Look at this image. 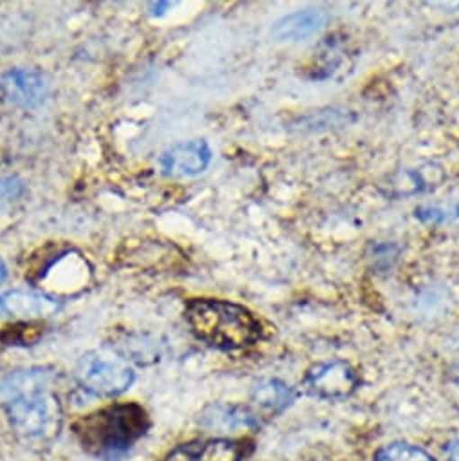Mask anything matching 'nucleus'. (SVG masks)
<instances>
[{"mask_svg":"<svg viewBox=\"0 0 459 461\" xmlns=\"http://www.w3.org/2000/svg\"><path fill=\"white\" fill-rule=\"evenodd\" d=\"M199 423L213 432H232L238 429H250L259 423L256 412L239 405L213 403L208 405L199 418Z\"/></svg>","mask_w":459,"mask_h":461,"instance_id":"9b49d317","label":"nucleus"},{"mask_svg":"<svg viewBox=\"0 0 459 461\" xmlns=\"http://www.w3.org/2000/svg\"><path fill=\"white\" fill-rule=\"evenodd\" d=\"M212 161V149L204 140L179 141L159 158V170L168 177H194L202 174Z\"/></svg>","mask_w":459,"mask_h":461,"instance_id":"423d86ee","label":"nucleus"},{"mask_svg":"<svg viewBox=\"0 0 459 461\" xmlns=\"http://www.w3.org/2000/svg\"><path fill=\"white\" fill-rule=\"evenodd\" d=\"M76 380L82 389L94 396H118L132 385L134 371L122 355L96 349L80 358Z\"/></svg>","mask_w":459,"mask_h":461,"instance_id":"20e7f679","label":"nucleus"},{"mask_svg":"<svg viewBox=\"0 0 459 461\" xmlns=\"http://www.w3.org/2000/svg\"><path fill=\"white\" fill-rule=\"evenodd\" d=\"M4 279H6V267H4L3 259H0V285L4 283Z\"/></svg>","mask_w":459,"mask_h":461,"instance_id":"dca6fc26","label":"nucleus"},{"mask_svg":"<svg viewBox=\"0 0 459 461\" xmlns=\"http://www.w3.org/2000/svg\"><path fill=\"white\" fill-rule=\"evenodd\" d=\"M302 384L311 396L346 400L360 387V376L349 362L329 360L310 367Z\"/></svg>","mask_w":459,"mask_h":461,"instance_id":"39448f33","label":"nucleus"},{"mask_svg":"<svg viewBox=\"0 0 459 461\" xmlns=\"http://www.w3.org/2000/svg\"><path fill=\"white\" fill-rule=\"evenodd\" d=\"M192 333L217 349H245L254 346L263 328L259 319L245 306L220 299H194L184 310Z\"/></svg>","mask_w":459,"mask_h":461,"instance_id":"f03ea898","label":"nucleus"},{"mask_svg":"<svg viewBox=\"0 0 459 461\" xmlns=\"http://www.w3.org/2000/svg\"><path fill=\"white\" fill-rule=\"evenodd\" d=\"M58 310V299L35 290H10L0 295V317L33 321L48 319Z\"/></svg>","mask_w":459,"mask_h":461,"instance_id":"1a4fd4ad","label":"nucleus"},{"mask_svg":"<svg viewBox=\"0 0 459 461\" xmlns=\"http://www.w3.org/2000/svg\"><path fill=\"white\" fill-rule=\"evenodd\" d=\"M150 421L138 403H114L94 411L75 423L82 448L96 457L116 459L147 432Z\"/></svg>","mask_w":459,"mask_h":461,"instance_id":"7ed1b4c3","label":"nucleus"},{"mask_svg":"<svg viewBox=\"0 0 459 461\" xmlns=\"http://www.w3.org/2000/svg\"><path fill=\"white\" fill-rule=\"evenodd\" d=\"M445 452H446V459H448V461H459V439L450 441V443L445 447Z\"/></svg>","mask_w":459,"mask_h":461,"instance_id":"2eb2a0df","label":"nucleus"},{"mask_svg":"<svg viewBox=\"0 0 459 461\" xmlns=\"http://www.w3.org/2000/svg\"><path fill=\"white\" fill-rule=\"evenodd\" d=\"M326 24H328V14L324 10L310 8V10H301L279 19L272 28V35L281 42H297V41L313 37Z\"/></svg>","mask_w":459,"mask_h":461,"instance_id":"9d476101","label":"nucleus"},{"mask_svg":"<svg viewBox=\"0 0 459 461\" xmlns=\"http://www.w3.org/2000/svg\"><path fill=\"white\" fill-rule=\"evenodd\" d=\"M55 373L46 367L17 369L0 380V398L14 430L30 441L55 438L64 421L58 396L51 391Z\"/></svg>","mask_w":459,"mask_h":461,"instance_id":"f257e3e1","label":"nucleus"},{"mask_svg":"<svg viewBox=\"0 0 459 461\" xmlns=\"http://www.w3.org/2000/svg\"><path fill=\"white\" fill-rule=\"evenodd\" d=\"M0 89L6 100L21 109H35L48 96V84L39 71L12 69L0 77Z\"/></svg>","mask_w":459,"mask_h":461,"instance_id":"6e6552de","label":"nucleus"},{"mask_svg":"<svg viewBox=\"0 0 459 461\" xmlns=\"http://www.w3.org/2000/svg\"><path fill=\"white\" fill-rule=\"evenodd\" d=\"M24 181L17 176L0 177V208H4L12 201L19 199L24 192Z\"/></svg>","mask_w":459,"mask_h":461,"instance_id":"4468645a","label":"nucleus"},{"mask_svg":"<svg viewBox=\"0 0 459 461\" xmlns=\"http://www.w3.org/2000/svg\"><path fill=\"white\" fill-rule=\"evenodd\" d=\"M374 461H436L423 448L410 443H389L374 454Z\"/></svg>","mask_w":459,"mask_h":461,"instance_id":"ddd939ff","label":"nucleus"},{"mask_svg":"<svg viewBox=\"0 0 459 461\" xmlns=\"http://www.w3.org/2000/svg\"><path fill=\"white\" fill-rule=\"evenodd\" d=\"M295 400V391L281 380H263L252 391V402L259 412L268 416L281 414Z\"/></svg>","mask_w":459,"mask_h":461,"instance_id":"f8f14e48","label":"nucleus"},{"mask_svg":"<svg viewBox=\"0 0 459 461\" xmlns=\"http://www.w3.org/2000/svg\"><path fill=\"white\" fill-rule=\"evenodd\" d=\"M248 452L250 445L241 439L215 438L179 445L163 461H243Z\"/></svg>","mask_w":459,"mask_h":461,"instance_id":"0eeeda50","label":"nucleus"}]
</instances>
